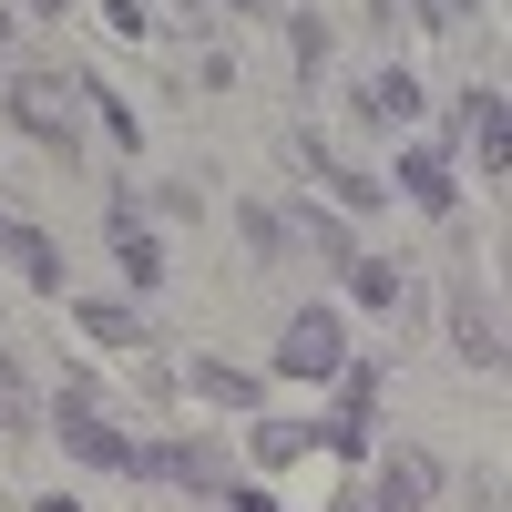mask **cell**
I'll use <instances>...</instances> for the list:
<instances>
[{
    "instance_id": "3",
    "label": "cell",
    "mask_w": 512,
    "mask_h": 512,
    "mask_svg": "<svg viewBox=\"0 0 512 512\" xmlns=\"http://www.w3.org/2000/svg\"><path fill=\"white\" fill-rule=\"evenodd\" d=\"M123 472H134V482H175V492H226V451L195 441V431H175V441H134Z\"/></svg>"
},
{
    "instance_id": "16",
    "label": "cell",
    "mask_w": 512,
    "mask_h": 512,
    "mask_svg": "<svg viewBox=\"0 0 512 512\" xmlns=\"http://www.w3.org/2000/svg\"><path fill=\"white\" fill-rule=\"evenodd\" d=\"M338 277H349V297H359V308H379V318L400 308V267H390V256H369V246H359L349 267H338Z\"/></svg>"
},
{
    "instance_id": "21",
    "label": "cell",
    "mask_w": 512,
    "mask_h": 512,
    "mask_svg": "<svg viewBox=\"0 0 512 512\" xmlns=\"http://www.w3.org/2000/svg\"><path fill=\"white\" fill-rule=\"evenodd\" d=\"M338 420H379V369L369 359H338Z\"/></svg>"
},
{
    "instance_id": "14",
    "label": "cell",
    "mask_w": 512,
    "mask_h": 512,
    "mask_svg": "<svg viewBox=\"0 0 512 512\" xmlns=\"http://www.w3.org/2000/svg\"><path fill=\"white\" fill-rule=\"evenodd\" d=\"M461 134H472V164L482 175H502V93L482 82V93H461Z\"/></svg>"
},
{
    "instance_id": "28",
    "label": "cell",
    "mask_w": 512,
    "mask_h": 512,
    "mask_svg": "<svg viewBox=\"0 0 512 512\" xmlns=\"http://www.w3.org/2000/svg\"><path fill=\"white\" fill-rule=\"evenodd\" d=\"M0 41H11V11H0Z\"/></svg>"
},
{
    "instance_id": "27",
    "label": "cell",
    "mask_w": 512,
    "mask_h": 512,
    "mask_svg": "<svg viewBox=\"0 0 512 512\" xmlns=\"http://www.w3.org/2000/svg\"><path fill=\"white\" fill-rule=\"evenodd\" d=\"M31 11H52V21H62V11H72V0H31Z\"/></svg>"
},
{
    "instance_id": "7",
    "label": "cell",
    "mask_w": 512,
    "mask_h": 512,
    "mask_svg": "<svg viewBox=\"0 0 512 512\" xmlns=\"http://www.w3.org/2000/svg\"><path fill=\"white\" fill-rule=\"evenodd\" d=\"M390 175H400V195L420 205V216H451V205H461V175H451V154H441V144H410Z\"/></svg>"
},
{
    "instance_id": "19",
    "label": "cell",
    "mask_w": 512,
    "mask_h": 512,
    "mask_svg": "<svg viewBox=\"0 0 512 512\" xmlns=\"http://www.w3.org/2000/svg\"><path fill=\"white\" fill-rule=\"evenodd\" d=\"M338 205H349V216H379V205H390V185H379V175H359V164H328V175H318Z\"/></svg>"
},
{
    "instance_id": "25",
    "label": "cell",
    "mask_w": 512,
    "mask_h": 512,
    "mask_svg": "<svg viewBox=\"0 0 512 512\" xmlns=\"http://www.w3.org/2000/svg\"><path fill=\"white\" fill-rule=\"evenodd\" d=\"M472 512H502V482H492V472L472 482Z\"/></svg>"
},
{
    "instance_id": "17",
    "label": "cell",
    "mask_w": 512,
    "mask_h": 512,
    "mask_svg": "<svg viewBox=\"0 0 512 512\" xmlns=\"http://www.w3.org/2000/svg\"><path fill=\"white\" fill-rule=\"evenodd\" d=\"M82 103H93V113H103V134H113L123 154H144V123H134V103H123V93H113V82H93V72H82Z\"/></svg>"
},
{
    "instance_id": "12",
    "label": "cell",
    "mask_w": 512,
    "mask_h": 512,
    "mask_svg": "<svg viewBox=\"0 0 512 512\" xmlns=\"http://www.w3.org/2000/svg\"><path fill=\"white\" fill-rule=\"evenodd\" d=\"M185 390H195V400H216V410H256V400H267V390H256V369H236V359H195V369H185Z\"/></svg>"
},
{
    "instance_id": "1",
    "label": "cell",
    "mask_w": 512,
    "mask_h": 512,
    "mask_svg": "<svg viewBox=\"0 0 512 512\" xmlns=\"http://www.w3.org/2000/svg\"><path fill=\"white\" fill-rule=\"evenodd\" d=\"M0 113H11L31 144H52V154H62V175L82 164V82H62V72H11Z\"/></svg>"
},
{
    "instance_id": "24",
    "label": "cell",
    "mask_w": 512,
    "mask_h": 512,
    "mask_svg": "<svg viewBox=\"0 0 512 512\" xmlns=\"http://www.w3.org/2000/svg\"><path fill=\"white\" fill-rule=\"evenodd\" d=\"M103 21H113L123 41H144V31H154V11H144V0H103Z\"/></svg>"
},
{
    "instance_id": "2",
    "label": "cell",
    "mask_w": 512,
    "mask_h": 512,
    "mask_svg": "<svg viewBox=\"0 0 512 512\" xmlns=\"http://www.w3.org/2000/svg\"><path fill=\"white\" fill-rule=\"evenodd\" d=\"M52 431H62V451H72V461H93V472H123V461H134V431H113V420L93 410V379H62Z\"/></svg>"
},
{
    "instance_id": "10",
    "label": "cell",
    "mask_w": 512,
    "mask_h": 512,
    "mask_svg": "<svg viewBox=\"0 0 512 512\" xmlns=\"http://www.w3.org/2000/svg\"><path fill=\"white\" fill-rule=\"evenodd\" d=\"M420 103H431V93H420V82H410L400 62L359 72V113H369V123H420Z\"/></svg>"
},
{
    "instance_id": "4",
    "label": "cell",
    "mask_w": 512,
    "mask_h": 512,
    "mask_svg": "<svg viewBox=\"0 0 512 512\" xmlns=\"http://www.w3.org/2000/svg\"><path fill=\"white\" fill-rule=\"evenodd\" d=\"M338 359H349L338 308H297V318L277 328V379H338Z\"/></svg>"
},
{
    "instance_id": "22",
    "label": "cell",
    "mask_w": 512,
    "mask_h": 512,
    "mask_svg": "<svg viewBox=\"0 0 512 512\" xmlns=\"http://www.w3.org/2000/svg\"><path fill=\"white\" fill-rule=\"evenodd\" d=\"M287 52H297V72H318V62H328V21L297 11V21H287Z\"/></svg>"
},
{
    "instance_id": "9",
    "label": "cell",
    "mask_w": 512,
    "mask_h": 512,
    "mask_svg": "<svg viewBox=\"0 0 512 512\" xmlns=\"http://www.w3.org/2000/svg\"><path fill=\"white\" fill-rule=\"evenodd\" d=\"M113 267H123V277H134L144 297L164 287V246H154V226L134 216V195H113Z\"/></svg>"
},
{
    "instance_id": "26",
    "label": "cell",
    "mask_w": 512,
    "mask_h": 512,
    "mask_svg": "<svg viewBox=\"0 0 512 512\" xmlns=\"http://www.w3.org/2000/svg\"><path fill=\"white\" fill-rule=\"evenodd\" d=\"M31 512H82V502H72V492H41V502H31Z\"/></svg>"
},
{
    "instance_id": "13",
    "label": "cell",
    "mask_w": 512,
    "mask_h": 512,
    "mask_svg": "<svg viewBox=\"0 0 512 512\" xmlns=\"http://www.w3.org/2000/svg\"><path fill=\"white\" fill-rule=\"evenodd\" d=\"M287 236H297V246H308V256H318V267H349V256H359V236H349V226H338V216H328V205H297V216H287Z\"/></svg>"
},
{
    "instance_id": "18",
    "label": "cell",
    "mask_w": 512,
    "mask_h": 512,
    "mask_svg": "<svg viewBox=\"0 0 512 512\" xmlns=\"http://www.w3.org/2000/svg\"><path fill=\"white\" fill-rule=\"evenodd\" d=\"M0 431H41V400H31V369L0 349Z\"/></svg>"
},
{
    "instance_id": "11",
    "label": "cell",
    "mask_w": 512,
    "mask_h": 512,
    "mask_svg": "<svg viewBox=\"0 0 512 512\" xmlns=\"http://www.w3.org/2000/svg\"><path fill=\"white\" fill-rule=\"evenodd\" d=\"M72 318H82V338H93V349H144V338H154L144 308H123V297H82Z\"/></svg>"
},
{
    "instance_id": "6",
    "label": "cell",
    "mask_w": 512,
    "mask_h": 512,
    "mask_svg": "<svg viewBox=\"0 0 512 512\" xmlns=\"http://www.w3.org/2000/svg\"><path fill=\"white\" fill-rule=\"evenodd\" d=\"M451 349L472 359V369H502V308H492V287H482V277H461V287H451Z\"/></svg>"
},
{
    "instance_id": "15",
    "label": "cell",
    "mask_w": 512,
    "mask_h": 512,
    "mask_svg": "<svg viewBox=\"0 0 512 512\" xmlns=\"http://www.w3.org/2000/svg\"><path fill=\"white\" fill-rule=\"evenodd\" d=\"M236 236H246V256H256V267H287V256H297V236H287V216H277V205H236Z\"/></svg>"
},
{
    "instance_id": "5",
    "label": "cell",
    "mask_w": 512,
    "mask_h": 512,
    "mask_svg": "<svg viewBox=\"0 0 512 512\" xmlns=\"http://www.w3.org/2000/svg\"><path fill=\"white\" fill-rule=\"evenodd\" d=\"M431 492H441V461L410 451V441H390V451H379V472H369V502H359V512H431Z\"/></svg>"
},
{
    "instance_id": "20",
    "label": "cell",
    "mask_w": 512,
    "mask_h": 512,
    "mask_svg": "<svg viewBox=\"0 0 512 512\" xmlns=\"http://www.w3.org/2000/svg\"><path fill=\"white\" fill-rule=\"evenodd\" d=\"M256 461H297V451H308V441H328V420H308V431H297V420H256Z\"/></svg>"
},
{
    "instance_id": "23",
    "label": "cell",
    "mask_w": 512,
    "mask_h": 512,
    "mask_svg": "<svg viewBox=\"0 0 512 512\" xmlns=\"http://www.w3.org/2000/svg\"><path fill=\"white\" fill-rule=\"evenodd\" d=\"M400 11H410V21H431V31H461L482 0H400Z\"/></svg>"
},
{
    "instance_id": "8",
    "label": "cell",
    "mask_w": 512,
    "mask_h": 512,
    "mask_svg": "<svg viewBox=\"0 0 512 512\" xmlns=\"http://www.w3.org/2000/svg\"><path fill=\"white\" fill-rule=\"evenodd\" d=\"M0 256H11V267H21L41 297H62V267H72L62 236H41V226H21V216H0Z\"/></svg>"
}]
</instances>
